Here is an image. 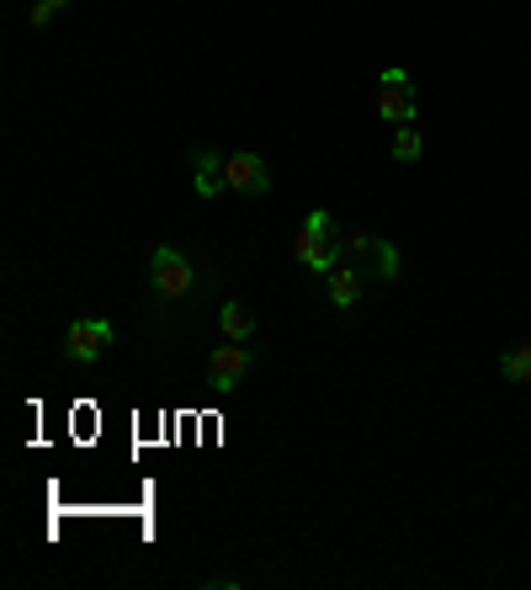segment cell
Returning <instances> with one entry per match:
<instances>
[{"mask_svg": "<svg viewBox=\"0 0 531 590\" xmlns=\"http://www.w3.org/2000/svg\"><path fill=\"white\" fill-rule=\"evenodd\" d=\"M192 192L197 197L229 192V181H223V160H218L213 149H197V154H192Z\"/></svg>", "mask_w": 531, "mask_h": 590, "instance_id": "7", "label": "cell"}, {"mask_svg": "<svg viewBox=\"0 0 531 590\" xmlns=\"http://www.w3.org/2000/svg\"><path fill=\"white\" fill-rule=\"evenodd\" d=\"M149 282H154V293L160 298H192L197 282H202V271H197L181 250L160 246L154 256H149Z\"/></svg>", "mask_w": 531, "mask_h": 590, "instance_id": "2", "label": "cell"}, {"mask_svg": "<svg viewBox=\"0 0 531 590\" xmlns=\"http://www.w3.org/2000/svg\"><path fill=\"white\" fill-rule=\"evenodd\" d=\"M420 154H425V139H420V128H414V123H399V133H393V160L414 166Z\"/></svg>", "mask_w": 531, "mask_h": 590, "instance_id": "10", "label": "cell"}, {"mask_svg": "<svg viewBox=\"0 0 531 590\" xmlns=\"http://www.w3.org/2000/svg\"><path fill=\"white\" fill-rule=\"evenodd\" d=\"M292 256H298V267L303 271H319V277H330L340 267V250H335V219H330V208H314L303 229H298V240H292Z\"/></svg>", "mask_w": 531, "mask_h": 590, "instance_id": "1", "label": "cell"}, {"mask_svg": "<svg viewBox=\"0 0 531 590\" xmlns=\"http://www.w3.org/2000/svg\"><path fill=\"white\" fill-rule=\"evenodd\" d=\"M223 181H229V192L261 197L266 187H271V171H266L261 154H229V160H223Z\"/></svg>", "mask_w": 531, "mask_h": 590, "instance_id": "6", "label": "cell"}, {"mask_svg": "<svg viewBox=\"0 0 531 590\" xmlns=\"http://www.w3.org/2000/svg\"><path fill=\"white\" fill-rule=\"evenodd\" d=\"M362 267H351V261H340L335 271H330V309H351L357 298H362Z\"/></svg>", "mask_w": 531, "mask_h": 590, "instance_id": "8", "label": "cell"}, {"mask_svg": "<svg viewBox=\"0 0 531 590\" xmlns=\"http://www.w3.org/2000/svg\"><path fill=\"white\" fill-rule=\"evenodd\" d=\"M107 346H112V324L107 320H74L70 336H64V357L80 362V368H91V362H101Z\"/></svg>", "mask_w": 531, "mask_h": 590, "instance_id": "4", "label": "cell"}, {"mask_svg": "<svg viewBox=\"0 0 531 590\" xmlns=\"http://www.w3.org/2000/svg\"><path fill=\"white\" fill-rule=\"evenodd\" d=\"M43 6H49V11H59V6H64V0H43Z\"/></svg>", "mask_w": 531, "mask_h": 590, "instance_id": "12", "label": "cell"}, {"mask_svg": "<svg viewBox=\"0 0 531 590\" xmlns=\"http://www.w3.org/2000/svg\"><path fill=\"white\" fill-rule=\"evenodd\" d=\"M505 378L531 383V341H521V346H510V351H505Z\"/></svg>", "mask_w": 531, "mask_h": 590, "instance_id": "11", "label": "cell"}, {"mask_svg": "<svg viewBox=\"0 0 531 590\" xmlns=\"http://www.w3.org/2000/svg\"><path fill=\"white\" fill-rule=\"evenodd\" d=\"M414 112H420L414 80L404 70H383V80H378V118L383 123H414Z\"/></svg>", "mask_w": 531, "mask_h": 590, "instance_id": "3", "label": "cell"}, {"mask_svg": "<svg viewBox=\"0 0 531 590\" xmlns=\"http://www.w3.org/2000/svg\"><path fill=\"white\" fill-rule=\"evenodd\" d=\"M218 330H223V341H250L256 320H250V309H240V303H223L218 309Z\"/></svg>", "mask_w": 531, "mask_h": 590, "instance_id": "9", "label": "cell"}, {"mask_svg": "<svg viewBox=\"0 0 531 590\" xmlns=\"http://www.w3.org/2000/svg\"><path fill=\"white\" fill-rule=\"evenodd\" d=\"M250 362H256V357H250V346H244V341H223V346L213 351V362H208V372H213V383H218V389L229 393V389H240V383H244V372H250Z\"/></svg>", "mask_w": 531, "mask_h": 590, "instance_id": "5", "label": "cell"}]
</instances>
